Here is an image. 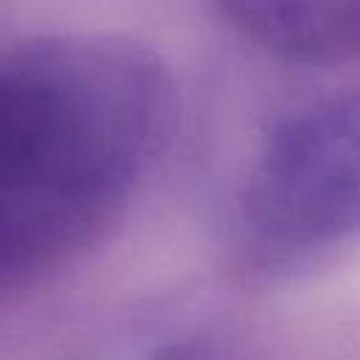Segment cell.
<instances>
[{"mask_svg":"<svg viewBox=\"0 0 360 360\" xmlns=\"http://www.w3.org/2000/svg\"><path fill=\"white\" fill-rule=\"evenodd\" d=\"M174 124V76L135 39L62 34L0 53V287L96 245Z\"/></svg>","mask_w":360,"mask_h":360,"instance_id":"1","label":"cell"},{"mask_svg":"<svg viewBox=\"0 0 360 360\" xmlns=\"http://www.w3.org/2000/svg\"><path fill=\"white\" fill-rule=\"evenodd\" d=\"M253 248L290 259L360 233V90L281 121L242 191Z\"/></svg>","mask_w":360,"mask_h":360,"instance_id":"2","label":"cell"},{"mask_svg":"<svg viewBox=\"0 0 360 360\" xmlns=\"http://www.w3.org/2000/svg\"><path fill=\"white\" fill-rule=\"evenodd\" d=\"M256 48L301 62L338 65L360 56V0H208Z\"/></svg>","mask_w":360,"mask_h":360,"instance_id":"3","label":"cell"},{"mask_svg":"<svg viewBox=\"0 0 360 360\" xmlns=\"http://www.w3.org/2000/svg\"><path fill=\"white\" fill-rule=\"evenodd\" d=\"M141 360H211V343L202 338H172Z\"/></svg>","mask_w":360,"mask_h":360,"instance_id":"4","label":"cell"}]
</instances>
